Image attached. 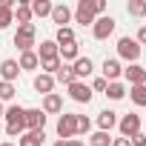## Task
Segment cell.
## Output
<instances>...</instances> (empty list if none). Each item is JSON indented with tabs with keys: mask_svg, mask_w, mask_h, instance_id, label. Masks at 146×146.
I'll list each match as a JSON object with an SVG mask.
<instances>
[{
	"mask_svg": "<svg viewBox=\"0 0 146 146\" xmlns=\"http://www.w3.org/2000/svg\"><path fill=\"white\" fill-rule=\"evenodd\" d=\"M135 40H137V46H140V49L146 46V26H140V29H137V37H135Z\"/></svg>",
	"mask_w": 146,
	"mask_h": 146,
	"instance_id": "37",
	"label": "cell"
},
{
	"mask_svg": "<svg viewBox=\"0 0 146 146\" xmlns=\"http://www.w3.org/2000/svg\"><path fill=\"white\" fill-rule=\"evenodd\" d=\"M89 129H92V120H89V117H86V115H78V135H80V132H83V135H86V132H89Z\"/></svg>",
	"mask_w": 146,
	"mask_h": 146,
	"instance_id": "33",
	"label": "cell"
},
{
	"mask_svg": "<svg viewBox=\"0 0 146 146\" xmlns=\"http://www.w3.org/2000/svg\"><path fill=\"white\" fill-rule=\"evenodd\" d=\"M23 129H26V126H6V135H9V137H20Z\"/></svg>",
	"mask_w": 146,
	"mask_h": 146,
	"instance_id": "36",
	"label": "cell"
},
{
	"mask_svg": "<svg viewBox=\"0 0 146 146\" xmlns=\"http://www.w3.org/2000/svg\"><path fill=\"white\" fill-rule=\"evenodd\" d=\"M57 57H60V63H63V60H72V63H75V60L80 57V43L75 40V43H66V46H57Z\"/></svg>",
	"mask_w": 146,
	"mask_h": 146,
	"instance_id": "16",
	"label": "cell"
},
{
	"mask_svg": "<svg viewBox=\"0 0 146 146\" xmlns=\"http://www.w3.org/2000/svg\"><path fill=\"white\" fill-rule=\"evenodd\" d=\"M123 75H126V80H129L132 86H146V69H143L140 63H129V66L123 69Z\"/></svg>",
	"mask_w": 146,
	"mask_h": 146,
	"instance_id": "8",
	"label": "cell"
},
{
	"mask_svg": "<svg viewBox=\"0 0 146 146\" xmlns=\"http://www.w3.org/2000/svg\"><path fill=\"white\" fill-rule=\"evenodd\" d=\"M0 117H3V103H0Z\"/></svg>",
	"mask_w": 146,
	"mask_h": 146,
	"instance_id": "42",
	"label": "cell"
},
{
	"mask_svg": "<svg viewBox=\"0 0 146 146\" xmlns=\"http://www.w3.org/2000/svg\"><path fill=\"white\" fill-rule=\"evenodd\" d=\"M40 66H43V75H54L63 63H60V57H54V60H46V63H40Z\"/></svg>",
	"mask_w": 146,
	"mask_h": 146,
	"instance_id": "32",
	"label": "cell"
},
{
	"mask_svg": "<svg viewBox=\"0 0 146 146\" xmlns=\"http://www.w3.org/2000/svg\"><path fill=\"white\" fill-rule=\"evenodd\" d=\"M54 23H57V29H63L69 20H72V9L66 6V3H57V6H52V15H49Z\"/></svg>",
	"mask_w": 146,
	"mask_h": 146,
	"instance_id": "12",
	"label": "cell"
},
{
	"mask_svg": "<svg viewBox=\"0 0 146 146\" xmlns=\"http://www.w3.org/2000/svg\"><path fill=\"white\" fill-rule=\"evenodd\" d=\"M17 66H20V72L26 69V72H32V69H37L40 66V60H37V54L35 52H23L20 54V60H17Z\"/></svg>",
	"mask_w": 146,
	"mask_h": 146,
	"instance_id": "22",
	"label": "cell"
},
{
	"mask_svg": "<svg viewBox=\"0 0 146 146\" xmlns=\"http://www.w3.org/2000/svg\"><path fill=\"white\" fill-rule=\"evenodd\" d=\"M15 83H6V80H0V100H12L15 98Z\"/></svg>",
	"mask_w": 146,
	"mask_h": 146,
	"instance_id": "31",
	"label": "cell"
},
{
	"mask_svg": "<svg viewBox=\"0 0 146 146\" xmlns=\"http://www.w3.org/2000/svg\"><path fill=\"white\" fill-rule=\"evenodd\" d=\"M92 95H95V92H92V86H86L83 80H75V83L69 86V98L75 100V103H89V100H92Z\"/></svg>",
	"mask_w": 146,
	"mask_h": 146,
	"instance_id": "6",
	"label": "cell"
},
{
	"mask_svg": "<svg viewBox=\"0 0 146 146\" xmlns=\"http://www.w3.org/2000/svg\"><path fill=\"white\" fill-rule=\"evenodd\" d=\"M129 143H132V146H146V135H143V132H137V135H132V137H129Z\"/></svg>",
	"mask_w": 146,
	"mask_h": 146,
	"instance_id": "34",
	"label": "cell"
},
{
	"mask_svg": "<svg viewBox=\"0 0 146 146\" xmlns=\"http://www.w3.org/2000/svg\"><path fill=\"white\" fill-rule=\"evenodd\" d=\"M15 20H17V26L32 23V9H29L26 0H20V3H17V9H15Z\"/></svg>",
	"mask_w": 146,
	"mask_h": 146,
	"instance_id": "21",
	"label": "cell"
},
{
	"mask_svg": "<svg viewBox=\"0 0 146 146\" xmlns=\"http://www.w3.org/2000/svg\"><path fill=\"white\" fill-rule=\"evenodd\" d=\"M3 117H6V126H26V109L23 106H9L3 112Z\"/></svg>",
	"mask_w": 146,
	"mask_h": 146,
	"instance_id": "10",
	"label": "cell"
},
{
	"mask_svg": "<svg viewBox=\"0 0 146 146\" xmlns=\"http://www.w3.org/2000/svg\"><path fill=\"white\" fill-rule=\"evenodd\" d=\"M115 26H117V20H115V17H109V15L98 17V20L92 23V35H95V40H106V37L115 32Z\"/></svg>",
	"mask_w": 146,
	"mask_h": 146,
	"instance_id": "5",
	"label": "cell"
},
{
	"mask_svg": "<svg viewBox=\"0 0 146 146\" xmlns=\"http://www.w3.org/2000/svg\"><path fill=\"white\" fill-rule=\"evenodd\" d=\"M54 146H66V140H54Z\"/></svg>",
	"mask_w": 146,
	"mask_h": 146,
	"instance_id": "41",
	"label": "cell"
},
{
	"mask_svg": "<svg viewBox=\"0 0 146 146\" xmlns=\"http://www.w3.org/2000/svg\"><path fill=\"white\" fill-rule=\"evenodd\" d=\"M72 75H75V80H83L92 75V60L89 57H78L75 63H72Z\"/></svg>",
	"mask_w": 146,
	"mask_h": 146,
	"instance_id": "13",
	"label": "cell"
},
{
	"mask_svg": "<svg viewBox=\"0 0 146 146\" xmlns=\"http://www.w3.org/2000/svg\"><path fill=\"white\" fill-rule=\"evenodd\" d=\"M137 132H140V115H135V112L123 115V117H120V135H123V137H132V135H137Z\"/></svg>",
	"mask_w": 146,
	"mask_h": 146,
	"instance_id": "7",
	"label": "cell"
},
{
	"mask_svg": "<svg viewBox=\"0 0 146 146\" xmlns=\"http://www.w3.org/2000/svg\"><path fill=\"white\" fill-rule=\"evenodd\" d=\"M89 143H92V146H112V137H109V132H100V129H98V132L89 137Z\"/></svg>",
	"mask_w": 146,
	"mask_h": 146,
	"instance_id": "29",
	"label": "cell"
},
{
	"mask_svg": "<svg viewBox=\"0 0 146 146\" xmlns=\"http://www.w3.org/2000/svg\"><path fill=\"white\" fill-rule=\"evenodd\" d=\"M32 83H35V89H37L43 98H46V95H52V89H54V78H52V75H43V72H40V75H35V80H32Z\"/></svg>",
	"mask_w": 146,
	"mask_h": 146,
	"instance_id": "18",
	"label": "cell"
},
{
	"mask_svg": "<svg viewBox=\"0 0 146 146\" xmlns=\"http://www.w3.org/2000/svg\"><path fill=\"white\" fill-rule=\"evenodd\" d=\"M112 146H132L129 137H112Z\"/></svg>",
	"mask_w": 146,
	"mask_h": 146,
	"instance_id": "39",
	"label": "cell"
},
{
	"mask_svg": "<svg viewBox=\"0 0 146 146\" xmlns=\"http://www.w3.org/2000/svg\"><path fill=\"white\" fill-rule=\"evenodd\" d=\"M103 95H106V98H112V100H123V98H126V89L115 80V83H109V86H106V92H103Z\"/></svg>",
	"mask_w": 146,
	"mask_h": 146,
	"instance_id": "25",
	"label": "cell"
},
{
	"mask_svg": "<svg viewBox=\"0 0 146 146\" xmlns=\"http://www.w3.org/2000/svg\"><path fill=\"white\" fill-rule=\"evenodd\" d=\"M43 126H46L43 109H26V129H29V132H37V129H43Z\"/></svg>",
	"mask_w": 146,
	"mask_h": 146,
	"instance_id": "11",
	"label": "cell"
},
{
	"mask_svg": "<svg viewBox=\"0 0 146 146\" xmlns=\"http://www.w3.org/2000/svg\"><path fill=\"white\" fill-rule=\"evenodd\" d=\"M103 12H106V0H95V15L103 17Z\"/></svg>",
	"mask_w": 146,
	"mask_h": 146,
	"instance_id": "38",
	"label": "cell"
},
{
	"mask_svg": "<svg viewBox=\"0 0 146 146\" xmlns=\"http://www.w3.org/2000/svg\"><path fill=\"white\" fill-rule=\"evenodd\" d=\"M115 123H117V112H112V109H103V112L98 115V126H100V132H109Z\"/></svg>",
	"mask_w": 146,
	"mask_h": 146,
	"instance_id": "19",
	"label": "cell"
},
{
	"mask_svg": "<svg viewBox=\"0 0 146 146\" xmlns=\"http://www.w3.org/2000/svg\"><path fill=\"white\" fill-rule=\"evenodd\" d=\"M15 23V12L12 9H3V6H0V29H9Z\"/></svg>",
	"mask_w": 146,
	"mask_h": 146,
	"instance_id": "30",
	"label": "cell"
},
{
	"mask_svg": "<svg viewBox=\"0 0 146 146\" xmlns=\"http://www.w3.org/2000/svg\"><path fill=\"white\" fill-rule=\"evenodd\" d=\"M140 46H137V40H132V37H120L117 40V54L123 57V60H129V63H137V57H140Z\"/></svg>",
	"mask_w": 146,
	"mask_h": 146,
	"instance_id": "4",
	"label": "cell"
},
{
	"mask_svg": "<svg viewBox=\"0 0 146 146\" xmlns=\"http://www.w3.org/2000/svg\"><path fill=\"white\" fill-rule=\"evenodd\" d=\"M43 143H46V135H43V129L20 135V146H43Z\"/></svg>",
	"mask_w": 146,
	"mask_h": 146,
	"instance_id": "20",
	"label": "cell"
},
{
	"mask_svg": "<svg viewBox=\"0 0 146 146\" xmlns=\"http://www.w3.org/2000/svg\"><path fill=\"white\" fill-rule=\"evenodd\" d=\"M15 46L23 52H35V23H26V26H17V35H15Z\"/></svg>",
	"mask_w": 146,
	"mask_h": 146,
	"instance_id": "1",
	"label": "cell"
},
{
	"mask_svg": "<svg viewBox=\"0 0 146 146\" xmlns=\"http://www.w3.org/2000/svg\"><path fill=\"white\" fill-rule=\"evenodd\" d=\"M106 86H109V83H106L103 78H95V83H92V92H106Z\"/></svg>",
	"mask_w": 146,
	"mask_h": 146,
	"instance_id": "35",
	"label": "cell"
},
{
	"mask_svg": "<svg viewBox=\"0 0 146 146\" xmlns=\"http://www.w3.org/2000/svg\"><path fill=\"white\" fill-rule=\"evenodd\" d=\"M0 146H15V143H0Z\"/></svg>",
	"mask_w": 146,
	"mask_h": 146,
	"instance_id": "43",
	"label": "cell"
},
{
	"mask_svg": "<svg viewBox=\"0 0 146 146\" xmlns=\"http://www.w3.org/2000/svg\"><path fill=\"white\" fill-rule=\"evenodd\" d=\"M120 75H123V66H120V60H115V57H106V60H103V80H106V83H115Z\"/></svg>",
	"mask_w": 146,
	"mask_h": 146,
	"instance_id": "9",
	"label": "cell"
},
{
	"mask_svg": "<svg viewBox=\"0 0 146 146\" xmlns=\"http://www.w3.org/2000/svg\"><path fill=\"white\" fill-rule=\"evenodd\" d=\"M126 9H129L132 17H143V15H146V0H129Z\"/></svg>",
	"mask_w": 146,
	"mask_h": 146,
	"instance_id": "28",
	"label": "cell"
},
{
	"mask_svg": "<svg viewBox=\"0 0 146 146\" xmlns=\"http://www.w3.org/2000/svg\"><path fill=\"white\" fill-rule=\"evenodd\" d=\"M66 146H83V143H80L78 137H72V140H66Z\"/></svg>",
	"mask_w": 146,
	"mask_h": 146,
	"instance_id": "40",
	"label": "cell"
},
{
	"mask_svg": "<svg viewBox=\"0 0 146 146\" xmlns=\"http://www.w3.org/2000/svg\"><path fill=\"white\" fill-rule=\"evenodd\" d=\"M54 80H57V83H63V86H72V83H75V75H72V66H60V69L54 72Z\"/></svg>",
	"mask_w": 146,
	"mask_h": 146,
	"instance_id": "24",
	"label": "cell"
},
{
	"mask_svg": "<svg viewBox=\"0 0 146 146\" xmlns=\"http://www.w3.org/2000/svg\"><path fill=\"white\" fill-rule=\"evenodd\" d=\"M35 54H37V60H40V63L54 60V57H57V43H54V40H43V43L37 46V52H35Z\"/></svg>",
	"mask_w": 146,
	"mask_h": 146,
	"instance_id": "14",
	"label": "cell"
},
{
	"mask_svg": "<svg viewBox=\"0 0 146 146\" xmlns=\"http://www.w3.org/2000/svg\"><path fill=\"white\" fill-rule=\"evenodd\" d=\"M57 112H63V98L57 92H52L43 98V115H57Z\"/></svg>",
	"mask_w": 146,
	"mask_h": 146,
	"instance_id": "15",
	"label": "cell"
},
{
	"mask_svg": "<svg viewBox=\"0 0 146 146\" xmlns=\"http://www.w3.org/2000/svg\"><path fill=\"white\" fill-rule=\"evenodd\" d=\"M17 75H20V66H17V60H12V57H9V60H3V63H0V78H3L6 83H12Z\"/></svg>",
	"mask_w": 146,
	"mask_h": 146,
	"instance_id": "17",
	"label": "cell"
},
{
	"mask_svg": "<svg viewBox=\"0 0 146 146\" xmlns=\"http://www.w3.org/2000/svg\"><path fill=\"white\" fill-rule=\"evenodd\" d=\"M54 43H57V46H66V43H75V32H72L69 26L57 29V37H54Z\"/></svg>",
	"mask_w": 146,
	"mask_h": 146,
	"instance_id": "26",
	"label": "cell"
},
{
	"mask_svg": "<svg viewBox=\"0 0 146 146\" xmlns=\"http://www.w3.org/2000/svg\"><path fill=\"white\" fill-rule=\"evenodd\" d=\"M129 98H132L135 106H146V86H132Z\"/></svg>",
	"mask_w": 146,
	"mask_h": 146,
	"instance_id": "27",
	"label": "cell"
},
{
	"mask_svg": "<svg viewBox=\"0 0 146 146\" xmlns=\"http://www.w3.org/2000/svg\"><path fill=\"white\" fill-rule=\"evenodd\" d=\"M57 135L60 140H72L78 135V115H72V112H63L60 120H57Z\"/></svg>",
	"mask_w": 146,
	"mask_h": 146,
	"instance_id": "2",
	"label": "cell"
},
{
	"mask_svg": "<svg viewBox=\"0 0 146 146\" xmlns=\"http://www.w3.org/2000/svg\"><path fill=\"white\" fill-rule=\"evenodd\" d=\"M98 15H95V0H78V6H75V23L80 26H89L95 23Z\"/></svg>",
	"mask_w": 146,
	"mask_h": 146,
	"instance_id": "3",
	"label": "cell"
},
{
	"mask_svg": "<svg viewBox=\"0 0 146 146\" xmlns=\"http://www.w3.org/2000/svg\"><path fill=\"white\" fill-rule=\"evenodd\" d=\"M29 9H32V15H37V17L52 15V3H49V0H32V3H29Z\"/></svg>",
	"mask_w": 146,
	"mask_h": 146,
	"instance_id": "23",
	"label": "cell"
}]
</instances>
